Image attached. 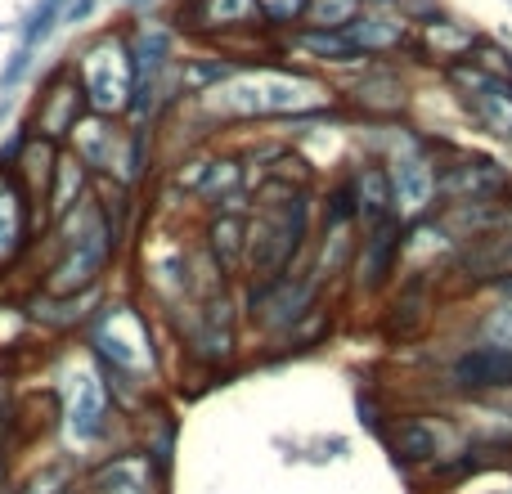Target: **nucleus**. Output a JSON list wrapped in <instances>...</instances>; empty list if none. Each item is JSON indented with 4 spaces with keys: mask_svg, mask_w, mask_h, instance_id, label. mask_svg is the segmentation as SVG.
Here are the masks:
<instances>
[{
    "mask_svg": "<svg viewBox=\"0 0 512 494\" xmlns=\"http://www.w3.org/2000/svg\"><path fill=\"white\" fill-rule=\"evenodd\" d=\"M72 68L86 90V108L99 117L126 122V108L135 95V68L131 50H126V27H104L90 41H81L72 50Z\"/></svg>",
    "mask_w": 512,
    "mask_h": 494,
    "instance_id": "nucleus-1",
    "label": "nucleus"
},
{
    "mask_svg": "<svg viewBox=\"0 0 512 494\" xmlns=\"http://www.w3.org/2000/svg\"><path fill=\"white\" fill-rule=\"evenodd\" d=\"M382 441H387V454L396 459V468L432 472L436 463H445L454 450L468 445V432L459 423H450L445 414L409 409V414H391V423H382Z\"/></svg>",
    "mask_w": 512,
    "mask_h": 494,
    "instance_id": "nucleus-2",
    "label": "nucleus"
},
{
    "mask_svg": "<svg viewBox=\"0 0 512 494\" xmlns=\"http://www.w3.org/2000/svg\"><path fill=\"white\" fill-rule=\"evenodd\" d=\"M346 113L364 126H396L409 117L414 104V86H409L400 63H364L337 86Z\"/></svg>",
    "mask_w": 512,
    "mask_h": 494,
    "instance_id": "nucleus-3",
    "label": "nucleus"
},
{
    "mask_svg": "<svg viewBox=\"0 0 512 494\" xmlns=\"http://www.w3.org/2000/svg\"><path fill=\"white\" fill-rule=\"evenodd\" d=\"M400 274H405V221L387 216L378 225H360V243H355L351 270H346L351 297H387Z\"/></svg>",
    "mask_w": 512,
    "mask_h": 494,
    "instance_id": "nucleus-4",
    "label": "nucleus"
},
{
    "mask_svg": "<svg viewBox=\"0 0 512 494\" xmlns=\"http://www.w3.org/2000/svg\"><path fill=\"white\" fill-rule=\"evenodd\" d=\"M441 81L454 90L463 117L477 126L481 135L499 144H512V81L508 77H490L477 63H454V68L441 72Z\"/></svg>",
    "mask_w": 512,
    "mask_h": 494,
    "instance_id": "nucleus-5",
    "label": "nucleus"
},
{
    "mask_svg": "<svg viewBox=\"0 0 512 494\" xmlns=\"http://www.w3.org/2000/svg\"><path fill=\"white\" fill-rule=\"evenodd\" d=\"M391 171V194H396V221L414 225L436 216V158L427 149V135L409 126L405 140L387 158Z\"/></svg>",
    "mask_w": 512,
    "mask_h": 494,
    "instance_id": "nucleus-6",
    "label": "nucleus"
},
{
    "mask_svg": "<svg viewBox=\"0 0 512 494\" xmlns=\"http://www.w3.org/2000/svg\"><path fill=\"white\" fill-rule=\"evenodd\" d=\"M140 265H144V301H153V310H162L167 319L194 297V243L189 239L158 234V239L144 243Z\"/></svg>",
    "mask_w": 512,
    "mask_h": 494,
    "instance_id": "nucleus-7",
    "label": "nucleus"
},
{
    "mask_svg": "<svg viewBox=\"0 0 512 494\" xmlns=\"http://www.w3.org/2000/svg\"><path fill=\"white\" fill-rule=\"evenodd\" d=\"M441 391H450L454 400H472V405H477V400L512 396V351L463 342L459 351L445 360Z\"/></svg>",
    "mask_w": 512,
    "mask_h": 494,
    "instance_id": "nucleus-8",
    "label": "nucleus"
},
{
    "mask_svg": "<svg viewBox=\"0 0 512 494\" xmlns=\"http://www.w3.org/2000/svg\"><path fill=\"white\" fill-rule=\"evenodd\" d=\"M167 23L203 45H221L243 32H270L256 0H176Z\"/></svg>",
    "mask_w": 512,
    "mask_h": 494,
    "instance_id": "nucleus-9",
    "label": "nucleus"
},
{
    "mask_svg": "<svg viewBox=\"0 0 512 494\" xmlns=\"http://www.w3.org/2000/svg\"><path fill=\"white\" fill-rule=\"evenodd\" d=\"M86 113H90V108H86V90H81L77 68H72V59H68V63H59V68L41 81V95H36V104H32V122H27V131L63 149Z\"/></svg>",
    "mask_w": 512,
    "mask_h": 494,
    "instance_id": "nucleus-10",
    "label": "nucleus"
},
{
    "mask_svg": "<svg viewBox=\"0 0 512 494\" xmlns=\"http://www.w3.org/2000/svg\"><path fill=\"white\" fill-rule=\"evenodd\" d=\"M36 239H45V216L32 203L18 176L0 162V274L18 261Z\"/></svg>",
    "mask_w": 512,
    "mask_h": 494,
    "instance_id": "nucleus-11",
    "label": "nucleus"
},
{
    "mask_svg": "<svg viewBox=\"0 0 512 494\" xmlns=\"http://www.w3.org/2000/svg\"><path fill=\"white\" fill-rule=\"evenodd\" d=\"M81 494H167V477L149 463L144 450L104 454L81 477Z\"/></svg>",
    "mask_w": 512,
    "mask_h": 494,
    "instance_id": "nucleus-12",
    "label": "nucleus"
},
{
    "mask_svg": "<svg viewBox=\"0 0 512 494\" xmlns=\"http://www.w3.org/2000/svg\"><path fill=\"white\" fill-rule=\"evenodd\" d=\"M113 418H117V405H113V396H108V387H104V378H99V369L90 364L86 373H81V382L72 387V396H68V409H63V427H68V436H72V445H99L108 436V427H113Z\"/></svg>",
    "mask_w": 512,
    "mask_h": 494,
    "instance_id": "nucleus-13",
    "label": "nucleus"
},
{
    "mask_svg": "<svg viewBox=\"0 0 512 494\" xmlns=\"http://www.w3.org/2000/svg\"><path fill=\"white\" fill-rule=\"evenodd\" d=\"M481 36H486L481 27L463 23V18H454V14H441V18H432V23L414 27V45H409V59L423 63V68L445 72V68H454V63L468 59V54L477 50Z\"/></svg>",
    "mask_w": 512,
    "mask_h": 494,
    "instance_id": "nucleus-14",
    "label": "nucleus"
},
{
    "mask_svg": "<svg viewBox=\"0 0 512 494\" xmlns=\"http://www.w3.org/2000/svg\"><path fill=\"white\" fill-rule=\"evenodd\" d=\"M180 32L167 18H135L126 27V50H131V68H135V86L162 81L180 59Z\"/></svg>",
    "mask_w": 512,
    "mask_h": 494,
    "instance_id": "nucleus-15",
    "label": "nucleus"
},
{
    "mask_svg": "<svg viewBox=\"0 0 512 494\" xmlns=\"http://www.w3.org/2000/svg\"><path fill=\"white\" fill-rule=\"evenodd\" d=\"M346 36L355 41L364 63H396L400 54H409L414 45V23H409L400 9H364Z\"/></svg>",
    "mask_w": 512,
    "mask_h": 494,
    "instance_id": "nucleus-16",
    "label": "nucleus"
},
{
    "mask_svg": "<svg viewBox=\"0 0 512 494\" xmlns=\"http://www.w3.org/2000/svg\"><path fill=\"white\" fill-rule=\"evenodd\" d=\"M279 54H297L301 68H337V72H355L364 68L360 50H355V41L342 32H324V27H292V32L279 36Z\"/></svg>",
    "mask_w": 512,
    "mask_h": 494,
    "instance_id": "nucleus-17",
    "label": "nucleus"
},
{
    "mask_svg": "<svg viewBox=\"0 0 512 494\" xmlns=\"http://www.w3.org/2000/svg\"><path fill=\"white\" fill-rule=\"evenodd\" d=\"M90 194H95V176L81 167V158L72 149H59L50 189H45V230H54L63 216H72L81 203H90Z\"/></svg>",
    "mask_w": 512,
    "mask_h": 494,
    "instance_id": "nucleus-18",
    "label": "nucleus"
},
{
    "mask_svg": "<svg viewBox=\"0 0 512 494\" xmlns=\"http://www.w3.org/2000/svg\"><path fill=\"white\" fill-rule=\"evenodd\" d=\"M198 247L230 274L234 283L243 279V256H248V216L234 212H212L198 225Z\"/></svg>",
    "mask_w": 512,
    "mask_h": 494,
    "instance_id": "nucleus-19",
    "label": "nucleus"
},
{
    "mask_svg": "<svg viewBox=\"0 0 512 494\" xmlns=\"http://www.w3.org/2000/svg\"><path fill=\"white\" fill-rule=\"evenodd\" d=\"M346 176H351V189H355V207H360V225H378L387 221V216H396V194H391V171L382 158H369V153H360V158L346 167Z\"/></svg>",
    "mask_w": 512,
    "mask_h": 494,
    "instance_id": "nucleus-20",
    "label": "nucleus"
},
{
    "mask_svg": "<svg viewBox=\"0 0 512 494\" xmlns=\"http://www.w3.org/2000/svg\"><path fill=\"white\" fill-rule=\"evenodd\" d=\"M239 72V63L225 59L221 50H207V54H180L176 59V86L180 99H203L212 90H221L225 81Z\"/></svg>",
    "mask_w": 512,
    "mask_h": 494,
    "instance_id": "nucleus-21",
    "label": "nucleus"
},
{
    "mask_svg": "<svg viewBox=\"0 0 512 494\" xmlns=\"http://www.w3.org/2000/svg\"><path fill=\"white\" fill-rule=\"evenodd\" d=\"M63 5L68 0H36L32 5V14L23 18V27H18V50H27V54H36L45 41H50L54 32H59V23H63Z\"/></svg>",
    "mask_w": 512,
    "mask_h": 494,
    "instance_id": "nucleus-22",
    "label": "nucleus"
},
{
    "mask_svg": "<svg viewBox=\"0 0 512 494\" xmlns=\"http://www.w3.org/2000/svg\"><path fill=\"white\" fill-rule=\"evenodd\" d=\"M328 333H333V306H328V301H319V306H310L306 315H301L297 324L279 337V346H283V351H315Z\"/></svg>",
    "mask_w": 512,
    "mask_h": 494,
    "instance_id": "nucleus-23",
    "label": "nucleus"
},
{
    "mask_svg": "<svg viewBox=\"0 0 512 494\" xmlns=\"http://www.w3.org/2000/svg\"><path fill=\"white\" fill-rule=\"evenodd\" d=\"M364 14L360 0H310L301 27H324V32H342Z\"/></svg>",
    "mask_w": 512,
    "mask_h": 494,
    "instance_id": "nucleus-24",
    "label": "nucleus"
},
{
    "mask_svg": "<svg viewBox=\"0 0 512 494\" xmlns=\"http://www.w3.org/2000/svg\"><path fill=\"white\" fill-rule=\"evenodd\" d=\"M256 5H261L265 27H270L274 36H283V32H292V27H301L310 0H256Z\"/></svg>",
    "mask_w": 512,
    "mask_h": 494,
    "instance_id": "nucleus-25",
    "label": "nucleus"
},
{
    "mask_svg": "<svg viewBox=\"0 0 512 494\" xmlns=\"http://www.w3.org/2000/svg\"><path fill=\"white\" fill-rule=\"evenodd\" d=\"M90 14H95V0H68V5H63V23L59 27H77V23H86Z\"/></svg>",
    "mask_w": 512,
    "mask_h": 494,
    "instance_id": "nucleus-26",
    "label": "nucleus"
},
{
    "mask_svg": "<svg viewBox=\"0 0 512 494\" xmlns=\"http://www.w3.org/2000/svg\"><path fill=\"white\" fill-rule=\"evenodd\" d=\"M364 9H400V0H360Z\"/></svg>",
    "mask_w": 512,
    "mask_h": 494,
    "instance_id": "nucleus-27",
    "label": "nucleus"
},
{
    "mask_svg": "<svg viewBox=\"0 0 512 494\" xmlns=\"http://www.w3.org/2000/svg\"><path fill=\"white\" fill-rule=\"evenodd\" d=\"M490 494H512V481H508V486H504V490H490Z\"/></svg>",
    "mask_w": 512,
    "mask_h": 494,
    "instance_id": "nucleus-28",
    "label": "nucleus"
},
{
    "mask_svg": "<svg viewBox=\"0 0 512 494\" xmlns=\"http://www.w3.org/2000/svg\"><path fill=\"white\" fill-rule=\"evenodd\" d=\"M77 494H81V490H77Z\"/></svg>",
    "mask_w": 512,
    "mask_h": 494,
    "instance_id": "nucleus-29",
    "label": "nucleus"
}]
</instances>
